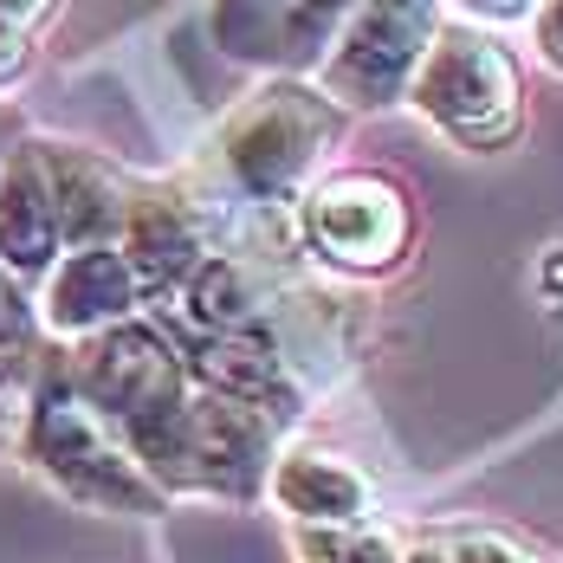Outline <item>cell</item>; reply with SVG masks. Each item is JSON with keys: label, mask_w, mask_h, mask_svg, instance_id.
I'll return each instance as SVG.
<instances>
[{"label": "cell", "mask_w": 563, "mask_h": 563, "mask_svg": "<svg viewBox=\"0 0 563 563\" xmlns=\"http://www.w3.org/2000/svg\"><path fill=\"white\" fill-rule=\"evenodd\" d=\"M175 311L169 318H156L169 338H227V331H246V324H266V285H260V273L240 260V253H227V246H214L195 273H188V285L169 298Z\"/></svg>", "instance_id": "5bb4252c"}, {"label": "cell", "mask_w": 563, "mask_h": 563, "mask_svg": "<svg viewBox=\"0 0 563 563\" xmlns=\"http://www.w3.org/2000/svg\"><path fill=\"white\" fill-rule=\"evenodd\" d=\"M285 448V428L260 408H240L227 395L195 389L181 415L156 434L136 441V466L163 486V499H227V506H260L266 473Z\"/></svg>", "instance_id": "3957f363"}, {"label": "cell", "mask_w": 563, "mask_h": 563, "mask_svg": "<svg viewBox=\"0 0 563 563\" xmlns=\"http://www.w3.org/2000/svg\"><path fill=\"white\" fill-rule=\"evenodd\" d=\"M175 343H181V363H188L195 389L227 395L240 408H260L279 428H291L305 415V383L285 363L273 324H246V331H227V338H175Z\"/></svg>", "instance_id": "30bf717a"}, {"label": "cell", "mask_w": 563, "mask_h": 563, "mask_svg": "<svg viewBox=\"0 0 563 563\" xmlns=\"http://www.w3.org/2000/svg\"><path fill=\"white\" fill-rule=\"evenodd\" d=\"M460 26H479V33H499V26H531V13L544 0H441Z\"/></svg>", "instance_id": "ffe728a7"}, {"label": "cell", "mask_w": 563, "mask_h": 563, "mask_svg": "<svg viewBox=\"0 0 563 563\" xmlns=\"http://www.w3.org/2000/svg\"><path fill=\"white\" fill-rule=\"evenodd\" d=\"M26 383H33V350H0V448H13L20 434Z\"/></svg>", "instance_id": "e0dca14e"}, {"label": "cell", "mask_w": 563, "mask_h": 563, "mask_svg": "<svg viewBox=\"0 0 563 563\" xmlns=\"http://www.w3.org/2000/svg\"><path fill=\"white\" fill-rule=\"evenodd\" d=\"M33 143H40V169L53 188L58 240L65 246H117L136 181L91 143H58V136H33Z\"/></svg>", "instance_id": "8fae6325"}, {"label": "cell", "mask_w": 563, "mask_h": 563, "mask_svg": "<svg viewBox=\"0 0 563 563\" xmlns=\"http://www.w3.org/2000/svg\"><path fill=\"white\" fill-rule=\"evenodd\" d=\"M401 538L383 518L363 525H291V558L298 563H401Z\"/></svg>", "instance_id": "2e32d148"}, {"label": "cell", "mask_w": 563, "mask_h": 563, "mask_svg": "<svg viewBox=\"0 0 563 563\" xmlns=\"http://www.w3.org/2000/svg\"><path fill=\"white\" fill-rule=\"evenodd\" d=\"M266 499L285 525H363L376 518V486L331 448H279Z\"/></svg>", "instance_id": "4fadbf2b"}, {"label": "cell", "mask_w": 563, "mask_h": 563, "mask_svg": "<svg viewBox=\"0 0 563 563\" xmlns=\"http://www.w3.org/2000/svg\"><path fill=\"white\" fill-rule=\"evenodd\" d=\"M291 214H298V240L324 266L350 273V279H383L415 246V208H408V195L395 188L389 175H376V169L318 175L291 201Z\"/></svg>", "instance_id": "52a82bcc"}, {"label": "cell", "mask_w": 563, "mask_h": 563, "mask_svg": "<svg viewBox=\"0 0 563 563\" xmlns=\"http://www.w3.org/2000/svg\"><path fill=\"white\" fill-rule=\"evenodd\" d=\"M531 53L544 58L551 71H563V0H544L531 13Z\"/></svg>", "instance_id": "44dd1931"}, {"label": "cell", "mask_w": 563, "mask_h": 563, "mask_svg": "<svg viewBox=\"0 0 563 563\" xmlns=\"http://www.w3.org/2000/svg\"><path fill=\"white\" fill-rule=\"evenodd\" d=\"M343 143V111L311 85L273 71L260 91H246L214 130V188L253 208H285L298 201L324 156Z\"/></svg>", "instance_id": "7a4b0ae2"}, {"label": "cell", "mask_w": 563, "mask_h": 563, "mask_svg": "<svg viewBox=\"0 0 563 563\" xmlns=\"http://www.w3.org/2000/svg\"><path fill=\"white\" fill-rule=\"evenodd\" d=\"M33 338H40V324H33V291L0 266V350H33Z\"/></svg>", "instance_id": "d6986e66"}, {"label": "cell", "mask_w": 563, "mask_h": 563, "mask_svg": "<svg viewBox=\"0 0 563 563\" xmlns=\"http://www.w3.org/2000/svg\"><path fill=\"white\" fill-rule=\"evenodd\" d=\"M441 544H448V563H544L538 551H525L518 538H499V531H453Z\"/></svg>", "instance_id": "ac0fdd59"}, {"label": "cell", "mask_w": 563, "mask_h": 563, "mask_svg": "<svg viewBox=\"0 0 563 563\" xmlns=\"http://www.w3.org/2000/svg\"><path fill=\"white\" fill-rule=\"evenodd\" d=\"M58 369L123 434V448H136L143 434H156L163 421H175L181 401L195 395L181 343L156 318H130V324H111V331H98L85 343H65Z\"/></svg>", "instance_id": "5b68a950"}, {"label": "cell", "mask_w": 563, "mask_h": 563, "mask_svg": "<svg viewBox=\"0 0 563 563\" xmlns=\"http://www.w3.org/2000/svg\"><path fill=\"white\" fill-rule=\"evenodd\" d=\"M20 65H26V40H13V33L0 26V78H13Z\"/></svg>", "instance_id": "603a6c76"}, {"label": "cell", "mask_w": 563, "mask_h": 563, "mask_svg": "<svg viewBox=\"0 0 563 563\" xmlns=\"http://www.w3.org/2000/svg\"><path fill=\"white\" fill-rule=\"evenodd\" d=\"M143 285L130 273L123 246H65L53 260V273L33 285V324L40 338H53L58 350L65 343H85L111 324H130L143 318Z\"/></svg>", "instance_id": "9c48e42d"}, {"label": "cell", "mask_w": 563, "mask_h": 563, "mask_svg": "<svg viewBox=\"0 0 563 563\" xmlns=\"http://www.w3.org/2000/svg\"><path fill=\"white\" fill-rule=\"evenodd\" d=\"M13 143H20V117L0 104V163H7V150H13Z\"/></svg>", "instance_id": "d4e9b609"}, {"label": "cell", "mask_w": 563, "mask_h": 563, "mask_svg": "<svg viewBox=\"0 0 563 563\" xmlns=\"http://www.w3.org/2000/svg\"><path fill=\"white\" fill-rule=\"evenodd\" d=\"M441 33V0H356L311 85L350 111H395Z\"/></svg>", "instance_id": "8992f818"}, {"label": "cell", "mask_w": 563, "mask_h": 563, "mask_svg": "<svg viewBox=\"0 0 563 563\" xmlns=\"http://www.w3.org/2000/svg\"><path fill=\"white\" fill-rule=\"evenodd\" d=\"M58 253H65V240H58L53 188H46V169H40V143L20 136L0 163V266L33 291L53 273Z\"/></svg>", "instance_id": "7c38bea8"}, {"label": "cell", "mask_w": 563, "mask_h": 563, "mask_svg": "<svg viewBox=\"0 0 563 563\" xmlns=\"http://www.w3.org/2000/svg\"><path fill=\"white\" fill-rule=\"evenodd\" d=\"M415 117H428L453 150L466 156H499L525 136V65L511 58L499 33L448 20L421 58L408 98Z\"/></svg>", "instance_id": "277c9868"}, {"label": "cell", "mask_w": 563, "mask_h": 563, "mask_svg": "<svg viewBox=\"0 0 563 563\" xmlns=\"http://www.w3.org/2000/svg\"><path fill=\"white\" fill-rule=\"evenodd\" d=\"M53 7H58V0H0V26H7L13 40H26V33H33Z\"/></svg>", "instance_id": "7402d4cb"}, {"label": "cell", "mask_w": 563, "mask_h": 563, "mask_svg": "<svg viewBox=\"0 0 563 563\" xmlns=\"http://www.w3.org/2000/svg\"><path fill=\"white\" fill-rule=\"evenodd\" d=\"M401 563H448V544H441V538H421V544L401 551Z\"/></svg>", "instance_id": "cb8c5ba5"}, {"label": "cell", "mask_w": 563, "mask_h": 563, "mask_svg": "<svg viewBox=\"0 0 563 563\" xmlns=\"http://www.w3.org/2000/svg\"><path fill=\"white\" fill-rule=\"evenodd\" d=\"M298 0H214V46L240 65H266L279 71L285 20Z\"/></svg>", "instance_id": "9a60e30c"}, {"label": "cell", "mask_w": 563, "mask_h": 563, "mask_svg": "<svg viewBox=\"0 0 563 563\" xmlns=\"http://www.w3.org/2000/svg\"><path fill=\"white\" fill-rule=\"evenodd\" d=\"M13 453L53 486L58 499H71L85 511H111V518H163L169 511L163 486L136 466V453L123 448V434L65 383L58 350H46L33 363Z\"/></svg>", "instance_id": "6da1fadb"}, {"label": "cell", "mask_w": 563, "mask_h": 563, "mask_svg": "<svg viewBox=\"0 0 563 563\" xmlns=\"http://www.w3.org/2000/svg\"><path fill=\"white\" fill-rule=\"evenodd\" d=\"M214 214L221 208L188 181H136L130 188V214H123L117 246H123L150 305L175 298L188 273L214 253Z\"/></svg>", "instance_id": "ba28073f"}]
</instances>
